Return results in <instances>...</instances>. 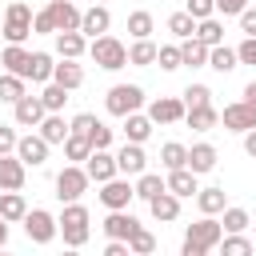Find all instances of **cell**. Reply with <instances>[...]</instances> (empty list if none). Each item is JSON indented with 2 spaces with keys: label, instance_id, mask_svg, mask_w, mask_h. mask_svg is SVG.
Here are the masks:
<instances>
[{
  "label": "cell",
  "instance_id": "1",
  "mask_svg": "<svg viewBox=\"0 0 256 256\" xmlns=\"http://www.w3.org/2000/svg\"><path fill=\"white\" fill-rule=\"evenodd\" d=\"M220 236H224V224H220L216 216H200L196 224H188L180 252H184V256H208L212 248H220Z\"/></svg>",
  "mask_w": 256,
  "mask_h": 256
},
{
  "label": "cell",
  "instance_id": "2",
  "mask_svg": "<svg viewBox=\"0 0 256 256\" xmlns=\"http://www.w3.org/2000/svg\"><path fill=\"white\" fill-rule=\"evenodd\" d=\"M56 220H60V236H64L68 248H84V244H88V236H92V216H88V208H84L80 200L64 204V212H60Z\"/></svg>",
  "mask_w": 256,
  "mask_h": 256
},
{
  "label": "cell",
  "instance_id": "3",
  "mask_svg": "<svg viewBox=\"0 0 256 256\" xmlns=\"http://www.w3.org/2000/svg\"><path fill=\"white\" fill-rule=\"evenodd\" d=\"M88 56H92L104 72H120V68L128 64V48H124L116 36H108V32H104V36H96V40L88 44Z\"/></svg>",
  "mask_w": 256,
  "mask_h": 256
},
{
  "label": "cell",
  "instance_id": "4",
  "mask_svg": "<svg viewBox=\"0 0 256 256\" xmlns=\"http://www.w3.org/2000/svg\"><path fill=\"white\" fill-rule=\"evenodd\" d=\"M104 108L112 112V116H128V112H140L144 108V88L140 84H112L108 88V96H104Z\"/></svg>",
  "mask_w": 256,
  "mask_h": 256
},
{
  "label": "cell",
  "instance_id": "5",
  "mask_svg": "<svg viewBox=\"0 0 256 256\" xmlns=\"http://www.w3.org/2000/svg\"><path fill=\"white\" fill-rule=\"evenodd\" d=\"M88 184H92V176H88V168H84V164H64V168H60V176H56V196H60V204L80 200V196L88 192Z\"/></svg>",
  "mask_w": 256,
  "mask_h": 256
},
{
  "label": "cell",
  "instance_id": "6",
  "mask_svg": "<svg viewBox=\"0 0 256 256\" xmlns=\"http://www.w3.org/2000/svg\"><path fill=\"white\" fill-rule=\"evenodd\" d=\"M4 40L8 44H24L28 32H32V8L24 0H8V12H4Z\"/></svg>",
  "mask_w": 256,
  "mask_h": 256
},
{
  "label": "cell",
  "instance_id": "7",
  "mask_svg": "<svg viewBox=\"0 0 256 256\" xmlns=\"http://www.w3.org/2000/svg\"><path fill=\"white\" fill-rule=\"evenodd\" d=\"M24 232H28L32 244H52V240L60 236V220H56L52 212H44V208H32V212L24 216Z\"/></svg>",
  "mask_w": 256,
  "mask_h": 256
},
{
  "label": "cell",
  "instance_id": "8",
  "mask_svg": "<svg viewBox=\"0 0 256 256\" xmlns=\"http://www.w3.org/2000/svg\"><path fill=\"white\" fill-rule=\"evenodd\" d=\"M136 200V184H128V176H112L100 184V204L104 208H128Z\"/></svg>",
  "mask_w": 256,
  "mask_h": 256
},
{
  "label": "cell",
  "instance_id": "9",
  "mask_svg": "<svg viewBox=\"0 0 256 256\" xmlns=\"http://www.w3.org/2000/svg\"><path fill=\"white\" fill-rule=\"evenodd\" d=\"M220 124L228 128V132H248V128H256V108L248 104V100H236V104H224V112H220Z\"/></svg>",
  "mask_w": 256,
  "mask_h": 256
},
{
  "label": "cell",
  "instance_id": "10",
  "mask_svg": "<svg viewBox=\"0 0 256 256\" xmlns=\"http://www.w3.org/2000/svg\"><path fill=\"white\" fill-rule=\"evenodd\" d=\"M116 168H120V176H140V172H148V152H144V144L124 140V148L116 152Z\"/></svg>",
  "mask_w": 256,
  "mask_h": 256
},
{
  "label": "cell",
  "instance_id": "11",
  "mask_svg": "<svg viewBox=\"0 0 256 256\" xmlns=\"http://www.w3.org/2000/svg\"><path fill=\"white\" fill-rule=\"evenodd\" d=\"M44 116H48V108H44L40 96H20V100L12 104V120H16L20 128H40Z\"/></svg>",
  "mask_w": 256,
  "mask_h": 256
},
{
  "label": "cell",
  "instance_id": "12",
  "mask_svg": "<svg viewBox=\"0 0 256 256\" xmlns=\"http://www.w3.org/2000/svg\"><path fill=\"white\" fill-rule=\"evenodd\" d=\"M136 228H140V220L128 208H108V216H104V236L108 240H128Z\"/></svg>",
  "mask_w": 256,
  "mask_h": 256
},
{
  "label": "cell",
  "instance_id": "13",
  "mask_svg": "<svg viewBox=\"0 0 256 256\" xmlns=\"http://www.w3.org/2000/svg\"><path fill=\"white\" fill-rule=\"evenodd\" d=\"M184 112H188V104H184L180 96H156V100L148 104V116H152L156 124H176V120H184Z\"/></svg>",
  "mask_w": 256,
  "mask_h": 256
},
{
  "label": "cell",
  "instance_id": "14",
  "mask_svg": "<svg viewBox=\"0 0 256 256\" xmlns=\"http://www.w3.org/2000/svg\"><path fill=\"white\" fill-rule=\"evenodd\" d=\"M48 140L40 136V132H28V136H20V144H16V156L28 164V168H40L44 160H48Z\"/></svg>",
  "mask_w": 256,
  "mask_h": 256
},
{
  "label": "cell",
  "instance_id": "15",
  "mask_svg": "<svg viewBox=\"0 0 256 256\" xmlns=\"http://www.w3.org/2000/svg\"><path fill=\"white\" fill-rule=\"evenodd\" d=\"M84 168H88V176H92L96 184H104V180L120 176V168H116V156H112L108 148H92V156L84 160Z\"/></svg>",
  "mask_w": 256,
  "mask_h": 256
},
{
  "label": "cell",
  "instance_id": "16",
  "mask_svg": "<svg viewBox=\"0 0 256 256\" xmlns=\"http://www.w3.org/2000/svg\"><path fill=\"white\" fill-rule=\"evenodd\" d=\"M108 28H112V12H108V4H92V8L80 16V32H84V36H92V40H96V36H104Z\"/></svg>",
  "mask_w": 256,
  "mask_h": 256
},
{
  "label": "cell",
  "instance_id": "17",
  "mask_svg": "<svg viewBox=\"0 0 256 256\" xmlns=\"http://www.w3.org/2000/svg\"><path fill=\"white\" fill-rule=\"evenodd\" d=\"M148 212H152V220H160V224H172V220L180 216V196L164 188L160 196H152V200H148Z\"/></svg>",
  "mask_w": 256,
  "mask_h": 256
},
{
  "label": "cell",
  "instance_id": "18",
  "mask_svg": "<svg viewBox=\"0 0 256 256\" xmlns=\"http://www.w3.org/2000/svg\"><path fill=\"white\" fill-rule=\"evenodd\" d=\"M48 12H52V20H56V32H72V28H80V16H84L72 0H48Z\"/></svg>",
  "mask_w": 256,
  "mask_h": 256
},
{
  "label": "cell",
  "instance_id": "19",
  "mask_svg": "<svg viewBox=\"0 0 256 256\" xmlns=\"http://www.w3.org/2000/svg\"><path fill=\"white\" fill-rule=\"evenodd\" d=\"M0 216H4L8 224H16V220L28 216V200H24L20 188H0Z\"/></svg>",
  "mask_w": 256,
  "mask_h": 256
},
{
  "label": "cell",
  "instance_id": "20",
  "mask_svg": "<svg viewBox=\"0 0 256 256\" xmlns=\"http://www.w3.org/2000/svg\"><path fill=\"white\" fill-rule=\"evenodd\" d=\"M56 52H60L64 60H80V56L88 52V36H84L80 28H72V32H56Z\"/></svg>",
  "mask_w": 256,
  "mask_h": 256
},
{
  "label": "cell",
  "instance_id": "21",
  "mask_svg": "<svg viewBox=\"0 0 256 256\" xmlns=\"http://www.w3.org/2000/svg\"><path fill=\"white\" fill-rule=\"evenodd\" d=\"M24 172H28V164L16 152L0 156V188H24Z\"/></svg>",
  "mask_w": 256,
  "mask_h": 256
},
{
  "label": "cell",
  "instance_id": "22",
  "mask_svg": "<svg viewBox=\"0 0 256 256\" xmlns=\"http://www.w3.org/2000/svg\"><path fill=\"white\" fill-rule=\"evenodd\" d=\"M36 132H40L48 144H64V140H68V132H72V120H64L60 112H48V116L40 120V128H36Z\"/></svg>",
  "mask_w": 256,
  "mask_h": 256
},
{
  "label": "cell",
  "instance_id": "23",
  "mask_svg": "<svg viewBox=\"0 0 256 256\" xmlns=\"http://www.w3.org/2000/svg\"><path fill=\"white\" fill-rule=\"evenodd\" d=\"M168 192H176L180 200L184 196H196L200 192V184H196V172L184 164V168H168Z\"/></svg>",
  "mask_w": 256,
  "mask_h": 256
},
{
  "label": "cell",
  "instance_id": "24",
  "mask_svg": "<svg viewBox=\"0 0 256 256\" xmlns=\"http://www.w3.org/2000/svg\"><path fill=\"white\" fill-rule=\"evenodd\" d=\"M28 60H32V52H28L24 44H8V48L0 52L4 72H16V76H24V80H28Z\"/></svg>",
  "mask_w": 256,
  "mask_h": 256
},
{
  "label": "cell",
  "instance_id": "25",
  "mask_svg": "<svg viewBox=\"0 0 256 256\" xmlns=\"http://www.w3.org/2000/svg\"><path fill=\"white\" fill-rule=\"evenodd\" d=\"M152 128H156V120H152V116H144V112H128V116H124V140L144 144V140L152 136Z\"/></svg>",
  "mask_w": 256,
  "mask_h": 256
},
{
  "label": "cell",
  "instance_id": "26",
  "mask_svg": "<svg viewBox=\"0 0 256 256\" xmlns=\"http://www.w3.org/2000/svg\"><path fill=\"white\" fill-rule=\"evenodd\" d=\"M188 168H192L196 176H204V172H212V168H216V148H212L208 140H200V144H192V148H188Z\"/></svg>",
  "mask_w": 256,
  "mask_h": 256
},
{
  "label": "cell",
  "instance_id": "27",
  "mask_svg": "<svg viewBox=\"0 0 256 256\" xmlns=\"http://www.w3.org/2000/svg\"><path fill=\"white\" fill-rule=\"evenodd\" d=\"M196 208H200V216H220L228 208V192L224 188H200L196 192Z\"/></svg>",
  "mask_w": 256,
  "mask_h": 256
},
{
  "label": "cell",
  "instance_id": "28",
  "mask_svg": "<svg viewBox=\"0 0 256 256\" xmlns=\"http://www.w3.org/2000/svg\"><path fill=\"white\" fill-rule=\"evenodd\" d=\"M184 120H188V128H196V132H212V128L220 124V112H216V104H200V108H188Z\"/></svg>",
  "mask_w": 256,
  "mask_h": 256
},
{
  "label": "cell",
  "instance_id": "29",
  "mask_svg": "<svg viewBox=\"0 0 256 256\" xmlns=\"http://www.w3.org/2000/svg\"><path fill=\"white\" fill-rule=\"evenodd\" d=\"M52 80H56V84H64V88L72 92V88H80V84H84V68H80L76 60H64V56H60V64L52 68Z\"/></svg>",
  "mask_w": 256,
  "mask_h": 256
},
{
  "label": "cell",
  "instance_id": "30",
  "mask_svg": "<svg viewBox=\"0 0 256 256\" xmlns=\"http://www.w3.org/2000/svg\"><path fill=\"white\" fill-rule=\"evenodd\" d=\"M156 44H152V36H144V40H132V48H128V64H136V68H152L156 64Z\"/></svg>",
  "mask_w": 256,
  "mask_h": 256
},
{
  "label": "cell",
  "instance_id": "31",
  "mask_svg": "<svg viewBox=\"0 0 256 256\" xmlns=\"http://www.w3.org/2000/svg\"><path fill=\"white\" fill-rule=\"evenodd\" d=\"M180 56H184L188 68H208V44L196 40V36H188V40L180 44Z\"/></svg>",
  "mask_w": 256,
  "mask_h": 256
},
{
  "label": "cell",
  "instance_id": "32",
  "mask_svg": "<svg viewBox=\"0 0 256 256\" xmlns=\"http://www.w3.org/2000/svg\"><path fill=\"white\" fill-rule=\"evenodd\" d=\"M208 68H216V72H232V68H240V56H236V48H228V44H216V48H208Z\"/></svg>",
  "mask_w": 256,
  "mask_h": 256
},
{
  "label": "cell",
  "instance_id": "33",
  "mask_svg": "<svg viewBox=\"0 0 256 256\" xmlns=\"http://www.w3.org/2000/svg\"><path fill=\"white\" fill-rule=\"evenodd\" d=\"M64 156H68L72 164H84V160L92 156V140H88L84 132H68V140H64Z\"/></svg>",
  "mask_w": 256,
  "mask_h": 256
},
{
  "label": "cell",
  "instance_id": "34",
  "mask_svg": "<svg viewBox=\"0 0 256 256\" xmlns=\"http://www.w3.org/2000/svg\"><path fill=\"white\" fill-rule=\"evenodd\" d=\"M128 32H132V40H144V36H152V32H156V20H152V12H148V8H136V12H128Z\"/></svg>",
  "mask_w": 256,
  "mask_h": 256
},
{
  "label": "cell",
  "instance_id": "35",
  "mask_svg": "<svg viewBox=\"0 0 256 256\" xmlns=\"http://www.w3.org/2000/svg\"><path fill=\"white\" fill-rule=\"evenodd\" d=\"M52 68H56V64H52L48 52H32V60H28V80H32V84H48V80H52Z\"/></svg>",
  "mask_w": 256,
  "mask_h": 256
},
{
  "label": "cell",
  "instance_id": "36",
  "mask_svg": "<svg viewBox=\"0 0 256 256\" xmlns=\"http://www.w3.org/2000/svg\"><path fill=\"white\" fill-rule=\"evenodd\" d=\"M196 40H204L208 48L224 44V24H220L216 16H208V20H196Z\"/></svg>",
  "mask_w": 256,
  "mask_h": 256
},
{
  "label": "cell",
  "instance_id": "37",
  "mask_svg": "<svg viewBox=\"0 0 256 256\" xmlns=\"http://www.w3.org/2000/svg\"><path fill=\"white\" fill-rule=\"evenodd\" d=\"M20 96H28V88H24V76H16V72H0V100L16 104Z\"/></svg>",
  "mask_w": 256,
  "mask_h": 256
},
{
  "label": "cell",
  "instance_id": "38",
  "mask_svg": "<svg viewBox=\"0 0 256 256\" xmlns=\"http://www.w3.org/2000/svg\"><path fill=\"white\" fill-rule=\"evenodd\" d=\"M168 32H172L176 40L196 36V16H192V12H172V16H168Z\"/></svg>",
  "mask_w": 256,
  "mask_h": 256
},
{
  "label": "cell",
  "instance_id": "39",
  "mask_svg": "<svg viewBox=\"0 0 256 256\" xmlns=\"http://www.w3.org/2000/svg\"><path fill=\"white\" fill-rule=\"evenodd\" d=\"M164 188H168V180H160L156 172H140V176H136V196H140V200H152V196H160Z\"/></svg>",
  "mask_w": 256,
  "mask_h": 256
},
{
  "label": "cell",
  "instance_id": "40",
  "mask_svg": "<svg viewBox=\"0 0 256 256\" xmlns=\"http://www.w3.org/2000/svg\"><path fill=\"white\" fill-rule=\"evenodd\" d=\"M160 164H164V168H184V164H188V148H184L180 140H168V144L160 148Z\"/></svg>",
  "mask_w": 256,
  "mask_h": 256
},
{
  "label": "cell",
  "instance_id": "41",
  "mask_svg": "<svg viewBox=\"0 0 256 256\" xmlns=\"http://www.w3.org/2000/svg\"><path fill=\"white\" fill-rule=\"evenodd\" d=\"M40 100H44V108H48V112H60V108H64V100H68V88H64V84H56V80H48V84H44V92H40Z\"/></svg>",
  "mask_w": 256,
  "mask_h": 256
},
{
  "label": "cell",
  "instance_id": "42",
  "mask_svg": "<svg viewBox=\"0 0 256 256\" xmlns=\"http://www.w3.org/2000/svg\"><path fill=\"white\" fill-rule=\"evenodd\" d=\"M128 252H136V256H148V252H156V236L140 224L132 236H128Z\"/></svg>",
  "mask_w": 256,
  "mask_h": 256
},
{
  "label": "cell",
  "instance_id": "43",
  "mask_svg": "<svg viewBox=\"0 0 256 256\" xmlns=\"http://www.w3.org/2000/svg\"><path fill=\"white\" fill-rule=\"evenodd\" d=\"M220 248H224V256H248L252 252V240L240 236V232H224L220 236Z\"/></svg>",
  "mask_w": 256,
  "mask_h": 256
},
{
  "label": "cell",
  "instance_id": "44",
  "mask_svg": "<svg viewBox=\"0 0 256 256\" xmlns=\"http://www.w3.org/2000/svg\"><path fill=\"white\" fill-rule=\"evenodd\" d=\"M220 224H224V232H244V228L252 224V216H248V208H232V204H228Z\"/></svg>",
  "mask_w": 256,
  "mask_h": 256
},
{
  "label": "cell",
  "instance_id": "45",
  "mask_svg": "<svg viewBox=\"0 0 256 256\" xmlns=\"http://www.w3.org/2000/svg\"><path fill=\"white\" fill-rule=\"evenodd\" d=\"M156 64H160L164 72H176V68L184 64V56H180V44H160V52H156Z\"/></svg>",
  "mask_w": 256,
  "mask_h": 256
},
{
  "label": "cell",
  "instance_id": "46",
  "mask_svg": "<svg viewBox=\"0 0 256 256\" xmlns=\"http://www.w3.org/2000/svg\"><path fill=\"white\" fill-rule=\"evenodd\" d=\"M184 104H188V108L212 104V88H208V84H188V88H184Z\"/></svg>",
  "mask_w": 256,
  "mask_h": 256
},
{
  "label": "cell",
  "instance_id": "47",
  "mask_svg": "<svg viewBox=\"0 0 256 256\" xmlns=\"http://www.w3.org/2000/svg\"><path fill=\"white\" fill-rule=\"evenodd\" d=\"M32 32H36V36H56V20H52L48 8H44V12H32Z\"/></svg>",
  "mask_w": 256,
  "mask_h": 256
},
{
  "label": "cell",
  "instance_id": "48",
  "mask_svg": "<svg viewBox=\"0 0 256 256\" xmlns=\"http://www.w3.org/2000/svg\"><path fill=\"white\" fill-rule=\"evenodd\" d=\"M88 140H92V148H112V128L104 120H96L92 132H88Z\"/></svg>",
  "mask_w": 256,
  "mask_h": 256
},
{
  "label": "cell",
  "instance_id": "49",
  "mask_svg": "<svg viewBox=\"0 0 256 256\" xmlns=\"http://www.w3.org/2000/svg\"><path fill=\"white\" fill-rule=\"evenodd\" d=\"M184 12H192L196 20H208V16H216V0H188Z\"/></svg>",
  "mask_w": 256,
  "mask_h": 256
},
{
  "label": "cell",
  "instance_id": "50",
  "mask_svg": "<svg viewBox=\"0 0 256 256\" xmlns=\"http://www.w3.org/2000/svg\"><path fill=\"white\" fill-rule=\"evenodd\" d=\"M16 144H20V136H16V128H8V124H0V156H8V152H16Z\"/></svg>",
  "mask_w": 256,
  "mask_h": 256
},
{
  "label": "cell",
  "instance_id": "51",
  "mask_svg": "<svg viewBox=\"0 0 256 256\" xmlns=\"http://www.w3.org/2000/svg\"><path fill=\"white\" fill-rule=\"evenodd\" d=\"M236 56H240V64H256V36H244V44L236 48Z\"/></svg>",
  "mask_w": 256,
  "mask_h": 256
},
{
  "label": "cell",
  "instance_id": "52",
  "mask_svg": "<svg viewBox=\"0 0 256 256\" xmlns=\"http://www.w3.org/2000/svg\"><path fill=\"white\" fill-rule=\"evenodd\" d=\"M240 32H244V36H256V8H252V4L240 12Z\"/></svg>",
  "mask_w": 256,
  "mask_h": 256
},
{
  "label": "cell",
  "instance_id": "53",
  "mask_svg": "<svg viewBox=\"0 0 256 256\" xmlns=\"http://www.w3.org/2000/svg\"><path fill=\"white\" fill-rule=\"evenodd\" d=\"M248 8V0H216V12H224V16H240Z\"/></svg>",
  "mask_w": 256,
  "mask_h": 256
},
{
  "label": "cell",
  "instance_id": "54",
  "mask_svg": "<svg viewBox=\"0 0 256 256\" xmlns=\"http://www.w3.org/2000/svg\"><path fill=\"white\" fill-rule=\"evenodd\" d=\"M92 124H96V116H92V112L72 116V132H84V136H88V132H92Z\"/></svg>",
  "mask_w": 256,
  "mask_h": 256
},
{
  "label": "cell",
  "instance_id": "55",
  "mask_svg": "<svg viewBox=\"0 0 256 256\" xmlns=\"http://www.w3.org/2000/svg\"><path fill=\"white\" fill-rule=\"evenodd\" d=\"M104 256H128V240H108L104 244Z\"/></svg>",
  "mask_w": 256,
  "mask_h": 256
},
{
  "label": "cell",
  "instance_id": "56",
  "mask_svg": "<svg viewBox=\"0 0 256 256\" xmlns=\"http://www.w3.org/2000/svg\"><path fill=\"white\" fill-rule=\"evenodd\" d=\"M244 152L256 160V128H248V132H244Z\"/></svg>",
  "mask_w": 256,
  "mask_h": 256
},
{
  "label": "cell",
  "instance_id": "57",
  "mask_svg": "<svg viewBox=\"0 0 256 256\" xmlns=\"http://www.w3.org/2000/svg\"><path fill=\"white\" fill-rule=\"evenodd\" d=\"M244 100L256 108V80H252V84H244Z\"/></svg>",
  "mask_w": 256,
  "mask_h": 256
},
{
  "label": "cell",
  "instance_id": "58",
  "mask_svg": "<svg viewBox=\"0 0 256 256\" xmlns=\"http://www.w3.org/2000/svg\"><path fill=\"white\" fill-rule=\"evenodd\" d=\"M4 244H8V220L0 216V248H4Z\"/></svg>",
  "mask_w": 256,
  "mask_h": 256
},
{
  "label": "cell",
  "instance_id": "59",
  "mask_svg": "<svg viewBox=\"0 0 256 256\" xmlns=\"http://www.w3.org/2000/svg\"><path fill=\"white\" fill-rule=\"evenodd\" d=\"M92 4H108V0H92Z\"/></svg>",
  "mask_w": 256,
  "mask_h": 256
}]
</instances>
